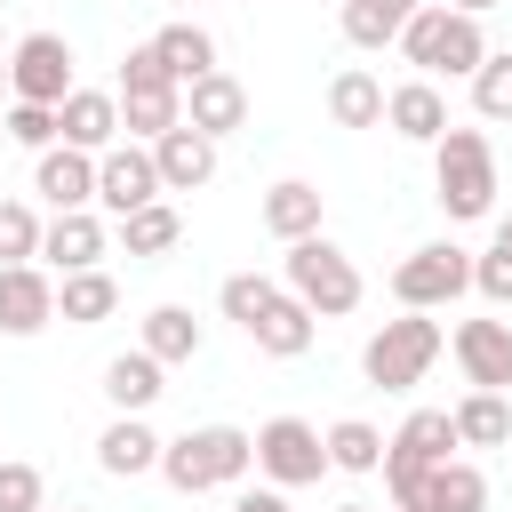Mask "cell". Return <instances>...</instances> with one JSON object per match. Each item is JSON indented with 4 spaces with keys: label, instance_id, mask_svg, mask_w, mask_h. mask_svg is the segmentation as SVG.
Instances as JSON below:
<instances>
[{
    "label": "cell",
    "instance_id": "obj_35",
    "mask_svg": "<svg viewBox=\"0 0 512 512\" xmlns=\"http://www.w3.org/2000/svg\"><path fill=\"white\" fill-rule=\"evenodd\" d=\"M168 88H176V72L160 64V48H152V40L120 56V96H168Z\"/></svg>",
    "mask_w": 512,
    "mask_h": 512
},
{
    "label": "cell",
    "instance_id": "obj_38",
    "mask_svg": "<svg viewBox=\"0 0 512 512\" xmlns=\"http://www.w3.org/2000/svg\"><path fill=\"white\" fill-rule=\"evenodd\" d=\"M232 512H296V504H288V488H240Z\"/></svg>",
    "mask_w": 512,
    "mask_h": 512
},
{
    "label": "cell",
    "instance_id": "obj_9",
    "mask_svg": "<svg viewBox=\"0 0 512 512\" xmlns=\"http://www.w3.org/2000/svg\"><path fill=\"white\" fill-rule=\"evenodd\" d=\"M152 200H160V160H152V144L120 136V144L96 160V216L128 224V216H136V208H152Z\"/></svg>",
    "mask_w": 512,
    "mask_h": 512
},
{
    "label": "cell",
    "instance_id": "obj_17",
    "mask_svg": "<svg viewBox=\"0 0 512 512\" xmlns=\"http://www.w3.org/2000/svg\"><path fill=\"white\" fill-rule=\"evenodd\" d=\"M160 432L144 424V416H112L104 432H96V464L112 472V480H144V472H160Z\"/></svg>",
    "mask_w": 512,
    "mask_h": 512
},
{
    "label": "cell",
    "instance_id": "obj_40",
    "mask_svg": "<svg viewBox=\"0 0 512 512\" xmlns=\"http://www.w3.org/2000/svg\"><path fill=\"white\" fill-rule=\"evenodd\" d=\"M488 248H504V256H512V216H496V240H488Z\"/></svg>",
    "mask_w": 512,
    "mask_h": 512
},
{
    "label": "cell",
    "instance_id": "obj_29",
    "mask_svg": "<svg viewBox=\"0 0 512 512\" xmlns=\"http://www.w3.org/2000/svg\"><path fill=\"white\" fill-rule=\"evenodd\" d=\"M112 240H120L128 256H168V248L184 240V216H176L168 200H152V208H136L128 224H112Z\"/></svg>",
    "mask_w": 512,
    "mask_h": 512
},
{
    "label": "cell",
    "instance_id": "obj_42",
    "mask_svg": "<svg viewBox=\"0 0 512 512\" xmlns=\"http://www.w3.org/2000/svg\"><path fill=\"white\" fill-rule=\"evenodd\" d=\"M336 512H368V504H336Z\"/></svg>",
    "mask_w": 512,
    "mask_h": 512
},
{
    "label": "cell",
    "instance_id": "obj_15",
    "mask_svg": "<svg viewBox=\"0 0 512 512\" xmlns=\"http://www.w3.org/2000/svg\"><path fill=\"white\" fill-rule=\"evenodd\" d=\"M384 128L392 136H408V144H440L456 120H448V96H440V80H400L392 96H384Z\"/></svg>",
    "mask_w": 512,
    "mask_h": 512
},
{
    "label": "cell",
    "instance_id": "obj_2",
    "mask_svg": "<svg viewBox=\"0 0 512 512\" xmlns=\"http://www.w3.org/2000/svg\"><path fill=\"white\" fill-rule=\"evenodd\" d=\"M400 56L416 64V80H472L488 64V32H480V16H456L448 0H424L400 32Z\"/></svg>",
    "mask_w": 512,
    "mask_h": 512
},
{
    "label": "cell",
    "instance_id": "obj_11",
    "mask_svg": "<svg viewBox=\"0 0 512 512\" xmlns=\"http://www.w3.org/2000/svg\"><path fill=\"white\" fill-rule=\"evenodd\" d=\"M104 248H112V216H96V208L48 216V232H40V264H48L56 280H64V272H96Z\"/></svg>",
    "mask_w": 512,
    "mask_h": 512
},
{
    "label": "cell",
    "instance_id": "obj_22",
    "mask_svg": "<svg viewBox=\"0 0 512 512\" xmlns=\"http://www.w3.org/2000/svg\"><path fill=\"white\" fill-rule=\"evenodd\" d=\"M160 368H184V360H200V344H208V328L192 320V304H152L144 312V336H136Z\"/></svg>",
    "mask_w": 512,
    "mask_h": 512
},
{
    "label": "cell",
    "instance_id": "obj_33",
    "mask_svg": "<svg viewBox=\"0 0 512 512\" xmlns=\"http://www.w3.org/2000/svg\"><path fill=\"white\" fill-rule=\"evenodd\" d=\"M0 128H8V144H24V152H56V144H64V128H56L48 104H16V96H8Z\"/></svg>",
    "mask_w": 512,
    "mask_h": 512
},
{
    "label": "cell",
    "instance_id": "obj_14",
    "mask_svg": "<svg viewBox=\"0 0 512 512\" xmlns=\"http://www.w3.org/2000/svg\"><path fill=\"white\" fill-rule=\"evenodd\" d=\"M32 192L48 200V216H72V208H96V152H72V144H56V152H40V160H32Z\"/></svg>",
    "mask_w": 512,
    "mask_h": 512
},
{
    "label": "cell",
    "instance_id": "obj_45",
    "mask_svg": "<svg viewBox=\"0 0 512 512\" xmlns=\"http://www.w3.org/2000/svg\"><path fill=\"white\" fill-rule=\"evenodd\" d=\"M0 8H8V0H0Z\"/></svg>",
    "mask_w": 512,
    "mask_h": 512
},
{
    "label": "cell",
    "instance_id": "obj_24",
    "mask_svg": "<svg viewBox=\"0 0 512 512\" xmlns=\"http://www.w3.org/2000/svg\"><path fill=\"white\" fill-rule=\"evenodd\" d=\"M264 232L272 240H312L320 232V184H304V176H280L272 192H264Z\"/></svg>",
    "mask_w": 512,
    "mask_h": 512
},
{
    "label": "cell",
    "instance_id": "obj_34",
    "mask_svg": "<svg viewBox=\"0 0 512 512\" xmlns=\"http://www.w3.org/2000/svg\"><path fill=\"white\" fill-rule=\"evenodd\" d=\"M280 296V280H264V272H232L224 288H216V304H224V320L232 328H256V312Z\"/></svg>",
    "mask_w": 512,
    "mask_h": 512
},
{
    "label": "cell",
    "instance_id": "obj_6",
    "mask_svg": "<svg viewBox=\"0 0 512 512\" xmlns=\"http://www.w3.org/2000/svg\"><path fill=\"white\" fill-rule=\"evenodd\" d=\"M464 288H472V248H456V240H424V248H408L392 264L400 312H448Z\"/></svg>",
    "mask_w": 512,
    "mask_h": 512
},
{
    "label": "cell",
    "instance_id": "obj_8",
    "mask_svg": "<svg viewBox=\"0 0 512 512\" xmlns=\"http://www.w3.org/2000/svg\"><path fill=\"white\" fill-rule=\"evenodd\" d=\"M80 80H72V40L64 32H24L16 48H8V96L16 104H64Z\"/></svg>",
    "mask_w": 512,
    "mask_h": 512
},
{
    "label": "cell",
    "instance_id": "obj_4",
    "mask_svg": "<svg viewBox=\"0 0 512 512\" xmlns=\"http://www.w3.org/2000/svg\"><path fill=\"white\" fill-rule=\"evenodd\" d=\"M280 288H288L312 320H344V312H360V264H352L328 232H312V240H296V248L280 256Z\"/></svg>",
    "mask_w": 512,
    "mask_h": 512
},
{
    "label": "cell",
    "instance_id": "obj_44",
    "mask_svg": "<svg viewBox=\"0 0 512 512\" xmlns=\"http://www.w3.org/2000/svg\"><path fill=\"white\" fill-rule=\"evenodd\" d=\"M336 8H344V0H336Z\"/></svg>",
    "mask_w": 512,
    "mask_h": 512
},
{
    "label": "cell",
    "instance_id": "obj_1",
    "mask_svg": "<svg viewBox=\"0 0 512 512\" xmlns=\"http://www.w3.org/2000/svg\"><path fill=\"white\" fill-rule=\"evenodd\" d=\"M248 464H256V432H240V424H192V432H176V440L160 448V480H168L176 496L240 488Z\"/></svg>",
    "mask_w": 512,
    "mask_h": 512
},
{
    "label": "cell",
    "instance_id": "obj_18",
    "mask_svg": "<svg viewBox=\"0 0 512 512\" xmlns=\"http://www.w3.org/2000/svg\"><path fill=\"white\" fill-rule=\"evenodd\" d=\"M152 160H160V192H200V184H216V136H200V128H168V136L152 144Z\"/></svg>",
    "mask_w": 512,
    "mask_h": 512
},
{
    "label": "cell",
    "instance_id": "obj_27",
    "mask_svg": "<svg viewBox=\"0 0 512 512\" xmlns=\"http://www.w3.org/2000/svg\"><path fill=\"white\" fill-rule=\"evenodd\" d=\"M416 8L424 0H344L336 16H344V40L352 48H400V32H408Z\"/></svg>",
    "mask_w": 512,
    "mask_h": 512
},
{
    "label": "cell",
    "instance_id": "obj_26",
    "mask_svg": "<svg viewBox=\"0 0 512 512\" xmlns=\"http://www.w3.org/2000/svg\"><path fill=\"white\" fill-rule=\"evenodd\" d=\"M384 80L376 72H360V64H344L336 80H328V120L336 128H384Z\"/></svg>",
    "mask_w": 512,
    "mask_h": 512
},
{
    "label": "cell",
    "instance_id": "obj_39",
    "mask_svg": "<svg viewBox=\"0 0 512 512\" xmlns=\"http://www.w3.org/2000/svg\"><path fill=\"white\" fill-rule=\"evenodd\" d=\"M456 16H488V8H504V0H448Z\"/></svg>",
    "mask_w": 512,
    "mask_h": 512
},
{
    "label": "cell",
    "instance_id": "obj_3",
    "mask_svg": "<svg viewBox=\"0 0 512 512\" xmlns=\"http://www.w3.org/2000/svg\"><path fill=\"white\" fill-rule=\"evenodd\" d=\"M432 200L448 208V224L496 216V144L480 128H448L432 144Z\"/></svg>",
    "mask_w": 512,
    "mask_h": 512
},
{
    "label": "cell",
    "instance_id": "obj_21",
    "mask_svg": "<svg viewBox=\"0 0 512 512\" xmlns=\"http://www.w3.org/2000/svg\"><path fill=\"white\" fill-rule=\"evenodd\" d=\"M248 336H256V352H272V360H304V352H312V336H320V320L280 288V296L256 312V328H248Z\"/></svg>",
    "mask_w": 512,
    "mask_h": 512
},
{
    "label": "cell",
    "instance_id": "obj_41",
    "mask_svg": "<svg viewBox=\"0 0 512 512\" xmlns=\"http://www.w3.org/2000/svg\"><path fill=\"white\" fill-rule=\"evenodd\" d=\"M0 96H8V56H0Z\"/></svg>",
    "mask_w": 512,
    "mask_h": 512
},
{
    "label": "cell",
    "instance_id": "obj_37",
    "mask_svg": "<svg viewBox=\"0 0 512 512\" xmlns=\"http://www.w3.org/2000/svg\"><path fill=\"white\" fill-rule=\"evenodd\" d=\"M472 288H480L496 312H512V256H504V248H480V256H472Z\"/></svg>",
    "mask_w": 512,
    "mask_h": 512
},
{
    "label": "cell",
    "instance_id": "obj_19",
    "mask_svg": "<svg viewBox=\"0 0 512 512\" xmlns=\"http://www.w3.org/2000/svg\"><path fill=\"white\" fill-rule=\"evenodd\" d=\"M160 376H168V368H160L144 344H136V352H112V360H104V400H112V416H144V408L168 392Z\"/></svg>",
    "mask_w": 512,
    "mask_h": 512
},
{
    "label": "cell",
    "instance_id": "obj_7",
    "mask_svg": "<svg viewBox=\"0 0 512 512\" xmlns=\"http://www.w3.org/2000/svg\"><path fill=\"white\" fill-rule=\"evenodd\" d=\"M256 472H264V488H312V480L336 472V464H328L320 424H304V416H272V424H256Z\"/></svg>",
    "mask_w": 512,
    "mask_h": 512
},
{
    "label": "cell",
    "instance_id": "obj_36",
    "mask_svg": "<svg viewBox=\"0 0 512 512\" xmlns=\"http://www.w3.org/2000/svg\"><path fill=\"white\" fill-rule=\"evenodd\" d=\"M40 464H24V456H8L0 464V512H40Z\"/></svg>",
    "mask_w": 512,
    "mask_h": 512
},
{
    "label": "cell",
    "instance_id": "obj_28",
    "mask_svg": "<svg viewBox=\"0 0 512 512\" xmlns=\"http://www.w3.org/2000/svg\"><path fill=\"white\" fill-rule=\"evenodd\" d=\"M456 440L464 448H504L512 440V400L504 392H464L456 400Z\"/></svg>",
    "mask_w": 512,
    "mask_h": 512
},
{
    "label": "cell",
    "instance_id": "obj_5",
    "mask_svg": "<svg viewBox=\"0 0 512 512\" xmlns=\"http://www.w3.org/2000/svg\"><path fill=\"white\" fill-rule=\"evenodd\" d=\"M440 344H448V328H440L432 312H400V320H384V328L360 344V376H368L376 392H416V384L432 376Z\"/></svg>",
    "mask_w": 512,
    "mask_h": 512
},
{
    "label": "cell",
    "instance_id": "obj_25",
    "mask_svg": "<svg viewBox=\"0 0 512 512\" xmlns=\"http://www.w3.org/2000/svg\"><path fill=\"white\" fill-rule=\"evenodd\" d=\"M112 312H120V280H112L104 264L56 280V320H64V328H96V320H112Z\"/></svg>",
    "mask_w": 512,
    "mask_h": 512
},
{
    "label": "cell",
    "instance_id": "obj_23",
    "mask_svg": "<svg viewBox=\"0 0 512 512\" xmlns=\"http://www.w3.org/2000/svg\"><path fill=\"white\" fill-rule=\"evenodd\" d=\"M152 48H160V64L176 72V88H192V80L224 72V64H216V40H208V24H192V16L160 24V32H152Z\"/></svg>",
    "mask_w": 512,
    "mask_h": 512
},
{
    "label": "cell",
    "instance_id": "obj_16",
    "mask_svg": "<svg viewBox=\"0 0 512 512\" xmlns=\"http://www.w3.org/2000/svg\"><path fill=\"white\" fill-rule=\"evenodd\" d=\"M184 128H200V136H232V128H248V88L232 80V72H208V80H192L184 88Z\"/></svg>",
    "mask_w": 512,
    "mask_h": 512
},
{
    "label": "cell",
    "instance_id": "obj_31",
    "mask_svg": "<svg viewBox=\"0 0 512 512\" xmlns=\"http://www.w3.org/2000/svg\"><path fill=\"white\" fill-rule=\"evenodd\" d=\"M40 232L48 216L32 200H0V264H40Z\"/></svg>",
    "mask_w": 512,
    "mask_h": 512
},
{
    "label": "cell",
    "instance_id": "obj_43",
    "mask_svg": "<svg viewBox=\"0 0 512 512\" xmlns=\"http://www.w3.org/2000/svg\"><path fill=\"white\" fill-rule=\"evenodd\" d=\"M64 512H80V504H64Z\"/></svg>",
    "mask_w": 512,
    "mask_h": 512
},
{
    "label": "cell",
    "instance_id": "obj_13",
    "mask_svg": "<svg viewBox=\"0 0 512 512\" xmlns=\"http://www.w3.org/2000/svg\"><path fill=\"white\" fill-rule=\"evenodd\" d=\"M56 128H64V144L72 152H112L128 128H120V88H72L64 104H56Z\"/></svg>",
    "mask_w": 512,
    "mask_h": 512
},
{
    "label": "cell",
    "instance_id": "obj_20",
    "mask_svg": "<svg viewBox=\"0 0 512 512\" xmlns=\"http://www.w3.org/2000/svg\"><path fill=\"white\" fill-rule=\"evenodd\" d=\"M416 512H488V472H480L472 456L432 464L424 488H416Z\"/></svg>",
    "mask_w": 512,
    "mask_h": 512
},
{
    "label": "cell",
    "instance_id": "obj_30",
    "mask_svg": "<svg viewBox=\"0 0 512 512\" xmlns=\"http://www.w3.org/2000/svg\"><path fill=\"white\" fill-rule=\"evenodd\" d=\"M320 440H328V464H336V472H384V432H376L368 416H344V424H328Z\"/></svg>",
    "mask_w": 512,
    "mask_h": 512
},
{
    "label": "cell",
    "instance_id": "obj_12",
    "mask_svg": "<svg viewBox=\"0 0 512 512\" xmlns=\"http://www.w3.org/2000/svg\"><path fill=\"white\" fill-rule=\"evenodd\" d=\"M56 320V272L48 264H0V336H40Z\"/></svg>",
    "mask_w": 512,
    "mask_h": 512
},
{
    "label": "cell",
    "instance_id": "obj_10",
    "mask_svg": "<svg viewBox=\"0 0 512 512\" xmlns=\"http://www.w3.org/2000/svg\"><path fill=\"white\" fill-rule=\"evenodd\" d=\"M448 352L472 392H512V320H456Z\"/></svg>",
    "mask_w": 512,
    "mask_h": 512
},
{
    "label": "cell",
    "instance_id": "obj_32",
    "mask_svg": "<svg viewBox=\"0 0 512 512\" xmlns=\"http://www.w3.org/2000/svg\"><path fill=\"white\" fill-rule=\"evenodd\" d=\"M472 112L480 120H512V48H488V64L472 72Z\"/></svg>",
    "mask_w": 512,
    "mask_h": 512
}]
</instances>
